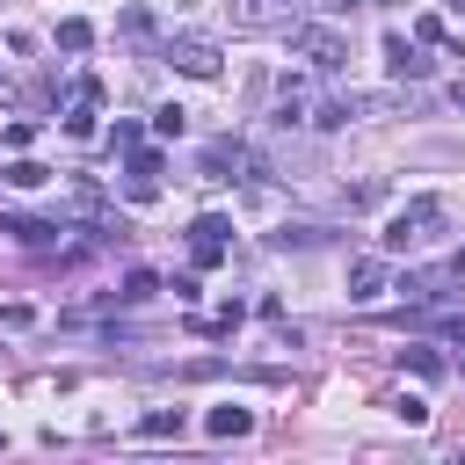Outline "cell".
I'll list each match as a JSON object with an SVG mask.
<instances>
[{
    "instance_id": "1",
    "label": "cell",
    "mask_w": 465,
    "mask_h": 465,
    "mask_svg": "<svg viewBox=\"0 0 465 465\" xmlns=\"http://www.w3.org/2000/svg\"><path fill=\"white\" fill-rule=\"evenodd\" d=\"M436 232H443V196H407V203L385 218L378 247H385V254H421Z\"/></svg>"
},
{
    "instance_id": "2",
    "label": "cell",
    "mask_w": 465,
    "mask_h": 465,
    "mask_svg": "<svg viewBox=\"0 0 465 465\" xmlns=\"http://www.w3.org/2000/svg\"><path fill=\"white\" fill-rule=\"evenodd\" d=\"M291 51L312 65V73H334L341 58H349V44H341V29H327V22H291Z\"/></svg>"
},
{
    "instance_id": "3",
    "label": "cell",
    "mask_w": 465,
    "mask_h": 465,
    "mask_svg": "<svg viewBox=\"0 0 465 465\" xmlns=\"http://www.w3.org/2000/svg\"><path fill=\"white\" fill-rule=\"evenodd\" d=\"M225 22H232L240 36H262V29H291L298 7H291V0H225Z\"/></svg>"
},
{
    "instance_id": "4",
    "label": "cell",
    "mask_w": 465,
    "mask_h": 465,
    "mask_svg": "<svg viewBox=\"0 0 465 465\" xmlns=\"http://www.w3.org/2000/svg\"><path fill=\"white\" fill-rule=\"evenodd\" d=\"M167 65L189 80H218V44L211 36H167Z\"/></svg>"
},
{
    "instance_id": "5",
    "label": "cell",
    "mask_w": 465,
    "mask_h": 465,
    "mask_svg": "<svg viewBox=\"0 0 465 465\" xmlns=\"http://www.w3.org/2000/svg\"><path fill=\"white\" fill-rule=\"evenodd\" d=\"M247 167H254V153H247L240 138L203 145V182H247Z\"/></svg>"
},
{
    "instance_id": "6",
    "label": "cell",
    "mask_w": 465,
    "mask_h": 465,
    "mask_svg": "<svg viewBox=\"0 0 465 465\" xmlns=\"http://www.w3.org/2000/svg\"><path fill=\"white\" fill-rule=\"evenodd\" d=\"M385 291H392L385 254H356V262H349V298H356V305H371V298H385Z\"/></svg>"
},
{
    "instance_id": "7",
    "label": "cell",
    "mask_w": 465,
    "mask_h": 465,
    "mask_svg": "<svg viewBox=\"0 0 465 465\" xmlns=\"http://www.w3.org/2000/svg\"><path fill=\"white\" fill-rule=\"evenodd\" d=\"M225 232H232L225 218H196V225H189V262H196V269H218V262H225Z\"/></svg>"
},
{
    "instance_id": "8",
    "label": "cell",
    "mask_w": 465,
    "mask_h": 465,
    "mask_svg": "<svg viewBox=\"0 0 465 465\" xmlns=\"http://www.w3.org/2000/svg\"><path fill=\"white\" fill-rule=\"evenodd\" d=\"M312 109V73H283L276 80V124H305Z\"/></svg>"
},
{
    "instance_id": "9",
    "label": "cell",
    "mask_w": 465,
    "mask_h": 465,
    "mask_svg": "<svg viewBox=\"0 0 465 465\" xmlns=\"http://www.w3.org/2000/svg\"><path fill=\"white\" fill-rule=\"evenodd\" d=\"M94 109H102V80H80V94L65 109V138H94Z\"/></svg>"
},
{
    "instance_id": "10",
    "label": "cell",
    "mask_w": 465,
    "mask_h": 465,
    "mask_svg": "<svg viewBox=\"0 0 465 465\" xmlns=\"http://www.w3.org/2000/svg\"><path fill=\"white\" fill-rule=\"evenodd\" d=\"M385 65H392V73H400V80H429V58H421V51H414V44H407V36H400V29H392V36H385Z\"/></svg>"
},
{
    "instance_id": "11",
    "label": "cell",
    "mask_w": 465,
    "mask_h": 465,
    "mask_svg": "<svg viewBox=\"0 0 465 465\" xmlns=\"http://www.w3.org/2000/svg\"><path fill=\"white\" fill-rule=\"evenodd\" d=\"M0 232H7V240H22V247H44V240H58V225H44V218H0Z\"/></svg>"
},
{
    "instance_id": "12",
    "label": "cell",
    "mask_w": 465,
    "mask_h": 465,
    "mask_svg": "<svg viewBox=\"0 0 465 465\" xmlns=\"http://www.w3.org/2000/svg\"><path fill=\"white\" fill-rule=\"evenodd\" d=\"M116 36L124 44H153V7H124L116 15Z\"/></svg>"
},
{
    "instance_id": "13",
    "label": "cell",
    "mask_w": 465,
    "mask_h": 465,
    "mask_svg": "<svg viewBox=\"0 0 465 465\" xmlns=\"http://www.w3.org/2000/svg\"><path fill=\"white\" fill-rule=\"evenodd\" d=\"M400 371H414V378H443V356L414 341V349H400Z\"/></svg>"
},
{
    "instance_id": "14",
    "label": "cell",
    "mask_w": 465,
    "mask_h": 465,
    "mask_svg": "<svg viewBox=\"0 0 465 465\" xmlns=\"http://www.w3.org/2000/svg\"><path fill=\"white\" fill-rule=\"evenodd\" d=\"M247 429H254L247 407H211V436H247Z\"/></svg>"
},
{
    "instance_id": "15",
    "label": "cell",
    "mask_w": 465,
    "mask_h": 465,
    "mask_svg": "<svg viewBox=\"0 0 465 465\" xmlns=\"http://www.w3.org/2000/svg\"><path fill=\"white\" fill-rule=\"evenodd\" d=\"M138 436H145V443H160V436H182V407H160V414H145V421H138Z\"/></svg>"
},
{
    "instance_id": "16",
    "label": "cell",
    "mask_w": 465,
    "mask_h": 465,
    "mask_svg": "<svg viewBox=\"0 0 465 465\" xmlns=\"http://www.w3.org/2000/svg\"><path fill=\"white\" fill-rule=\"evenodd\" d=\"M0 182H7V189H44V182H51V167H36V160H15Z\"/></svg>"
},
{
    "instance_id": "17",
    "label": "cell",
    "mask_w": 465,
    "mask_h": 465,
    "mask_svg": "<svg viewBox=\"0 0 465 465\" xmlns=\"http://www.w3.org/2000/svg\"><path fill=\"white\" fill-rule=\"evenodd\" d=\"M87 44H94V29H87L80 15H65V22H58V51H87Z\"/></svg>"
},
{
    "instance_id": "18",
    "label": "cell",
    "mask_w": 465,
    "mask_h": 465,
    "mask_svg": "<svg viewBox=\"0 0 465 465\" xmlns=\"http://www.w3.org/2000/svg\"><path fill=\"white\" fill-rule=\"evenodd\" d=\"M153 291H160V276H153V269H131L116 298H124V305H138V298H153Z\"/></svg>"
},
{
    "instance_id": "19",
    "label": "cell",
    "mask_w": 465,
    "mask_h": 465,
    "mask_svg": "<svg viewBox=\"0 0 465 465\" xmlns=\"http://www.w3.org/2000/svg\"><path fill=\"white\" fill-rule=\"evenodd\" d=\"M371 203H385V174H371V182L349 189V211H371Z\"/></svg>"
},
{
    "instance_id": "20",
    "label": "cell",
    "mask_w": 465,
    "mask_h": 465,
    "mask_svg": "<svg viewBox=\"0 0 465 465\" xmlns=\"http://www.w3.org/2000/svg\"><path fill=\"white\" fill-rule=\"evenodd\" d=\"M182 124H189V109H174V102L153 109V131H160V138H182Z\"/></svg>"
},
{
    "instance_id": "21",
    "label": "cell",
    "mask_w": 465,
    "mask_h": 465,
    "mask_svg": "<svg viewBox=\"0 0 465 465\" xmlns=\"http://www.w3.org/2000/svg\"><path fill=\"white\" fill-rule=\"evenodd\" d=\"M320 7H327V15H356L363 0H320Z\"/></svg>"
},
{
    "instance_id": "22",
    "label": "cell",
    "mask_w": 465,
    "mask_h": 465,
    "mask_svg": "<svg viewBox=\"0 0 465 465\" xmlns=\"http://www.w3.org/2000/svg\"><path fill=\"white\" fill-rule=\"evenodd\" d=\"M450 276H465V247H458V254H450Z\"/></svg>"
},
{
    "instance_id": "23",
    "label": "cell",
    "mask_w": 465,
    "mask_h": 465,
    "mask_svg": "<svg viewBox=\"0 0 465 465\" xmlns=\"http://www.w3.org/2000/svg\"><path fill=\"white\" fill-rule=\"evenodd\" d=\"M450 102H458V109H465V80H458V87H450Z\"/></svg>"
},
{
    "instance_id": "24",
    "label": "cell",
    "mask_w": 465,
    "mask_h": 465,
    "mask_svg": "<svg viewBox=\"0 0 465 465\" xmlns=\"http://www.w3.org/2000/svg\"><path fill=\"white\" fill-rule=\"evenodd\" d=\"M443 7H458V15H465V0H443Z\"/></svg>"
},
{
    "instance_id": "25",
    "label": "cell",
    "mask_w": 465,
    "mask_h": 465,
    "mask_svg": "<svg viewBox=\"0 0 465 465\" xmlns=\"http://www.w3.org/2000/svg\"><path fill=\"white\" fill-rule=\"evenodd\" d=\"M385 7H407V0H385Z\"/></svg>"
}]
</instances>
